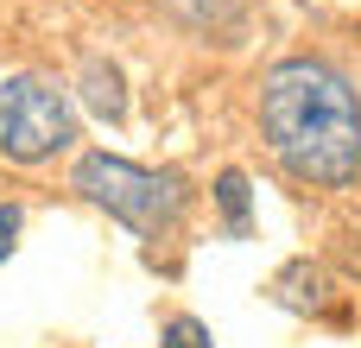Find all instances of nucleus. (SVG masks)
Segmentation results:
<instances>
[{
	"instance_id": "2",
	"label": "nucleus",
	"mask_w": 361,
	"mask_h": 348,
	"mask_svg": "<svg viewBox=\"0 0 361 348\" xmlns=\"http://www.w3.org/2000/svg\"><path fill=\"white\" fill-rule=\"evenodd\" d=\"M70 190L82 203L108 209L114 222H127L146 241L152 235H171L178 216H184V203H190V190H184L178 171H152V165H133L121 152H82L70 165Z\"/></svg>"
},
{
	"instance_id": "3",
	"label": "nucleus",
	"mask_w": 361,
	"mask_h": 348,
	"mask_svg": "<svg viewBox=\"0 0 361 348\" xmlns=\"http://www.w3.org/2000/svg\"><path fill=\"white\" fill-rule=\"evenodd\" d=\"M76 146V108L51 76H0V159L44 165Z\"/></svg>"
},
{
	"instance_id": "5",
	"label": "nucleus",
	"mask_w": 361,
	"mask_h": 348,
	"mask_svg": "<svg viewBox=\"0 0 361 348\" xmlns=\"http://www.w3.org/2000/svg\"><path fill=\"white\" fill-rule=\"evenodd\" d=\"M216 203H222V216H228L235 235L254 228V216H247V203H254V197H247V171H222V178H216Z\"/></svg>"
},
{
	"instance_id": "1",
	"label": "nucleus",
	"mask_w": 361,
	"mask_h": 348,
	"mask_svg": "<svg viewBox=\"0 0 361 348\" xmlns=\"http://www.w3.org/2000/svg\"><path fill=\"white\" fill-rule=\"evenodd\" d=\"M260 127L273 159L324 190L361 178V101L343 70L324 57H286L260 82Z\"/></svg>"
},
{
	"instance_id": "6",
	"label": "nucleus",
	"mask_w": 361,
	"mask_h": 348,
	"mask_svg": "<svg viewBox=\"0 0 361 348\" xmlns=\"http://www.w3.org/2000/svg\"><path fill=\"white\" fill-rule=\"evenodd\" d=\"M184 25H235L241 19V6L235 0H165Z\"/></svg>"
},
{
	"instance_id": "8",
	"label": "nucleus",
	"mask_w": 361,
	"mask_h": 348,
	"mask_svg": "<svg viewBox=\"0 0 361 348\" xmlns=\"http://www.w3.org/2000/svg\"><path fill=\"white\" fill-rule=\"evenodd\" d=\"M19 228H25V209H19V203H0V260L13 254V241H19Z\"/></svg>"
},
{
	"instance_id": "4",
	"label": "nucleus",
	"mask_w": 361,
	"mask_h": 348,
	"mask_svg": "<svg viewBox=\"0 0 361 348\" xmlns=\"http://www.w3.org/2000/svg\"><path fill=\"white\" fill-rule=\"evenodd\" d=\"M82 101H89L108 127L127 120V89H121V70H114L108 57H89V63H82Z\"/></svg>"
},
{
	"instance_id": "7",
	"label": "nucleus",
	"mask_w": 361,
	"mask_h": 348,
	"mask_svg": "<svg viewBox=\"0 0 361 348\" xmlns=\"http://www.w3.org/2000/svg\"><path fill=\"white\" fill-rule=\"evenodd\" d=\"M159 348H216V336H209L203 317H171V323L159 330Z\"/></svg>"
}]
</instances>
